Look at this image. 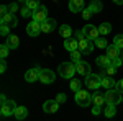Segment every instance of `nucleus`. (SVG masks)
Returning <instances> with one entry per match:
<instances>
[{
  "mask_svg": "<svg viewBox=\"0 0 123 121\" xmlns=\"http://www.w3.org/2000/svg\"><path fill=\"white\" fill-rule=\"evenodd\" d=\"M76 70H77L76 62H62L57 67V74L61 75L62 79H72V75L76 74Z\"/></svg>",
  "mask_w": 123,
  "mask_h": 121,
  "instance_id": "obj_1",
  "label": "nucleus"
},
{
  "mask_svg": "<svg viewBox=\"0 0 123 121\" xmlns=\"http://www.w3.org/2000/svg\"><path fill=\"white\" fill-rule=\"evenodd\" d=\"M122 103V92L118 88H110L105 92V105H118Z\"/></svg>",
  "mask_w": 123,
  "mask_h": 121,
  "instance_id": "obj_2",
  "label": "nucleus"
},
{
  "mask_svg": "<svg viewBox=\"0 0 123 121\" xmlns=\"http://www.w3.org/2000/svg\"><path fill=\"white\" fill-rule=\"evenodd\" d=\"M76 103L79 106H89L92 103V95L89 93V90L80 88L79 92H76Z\"/></svg>",
  "mask_w": 123,
  "mask_h": 121,
  "instance_id": "obj_3",
  "label": "nucleus"
},
{
  "mask_svg": "<svg viewBox=\"0 0 123 121\" xmlns=\"http://www.w3.org/2000/svg\"><path fill=\"white\" fill-rule=\"evenodd\" d=\"M85 87H89V90H97L102 87V77L98 74H89L85 77Z\"/></svg>",
  "mask_w": 123,
  "mask_h": 121,
  "instance_id": "obj_4",
  "label": "nucleus"
},
{
  "mask_svg": "<svg viewBox=\"0 0 123 121\" xmlns=\"http://www.w3.org/2000/svg\"><path fill=\"white\" fill-rule=\"evenodd\" d=\"M82 33H84V36L89 39V41H95L97 38H100V33H98V28L94 26V25H85L84 28H82Z\"/></svg>",
  "mask_w": 123,
  "mask_h": 121,
  "instance_id": "obj_5",
  "label": "nucleus"
},
{
  "mask_svg": "<svg viewBox=\"0 0 123 121\" xmlns=\"http://www.w3.org/2000/svg\"><path fill=\"white\" fill-rule=\"evenodd\" d=\"M44 20H48V8L44 5H39L36 10H33V21L43 23Z\"/></svg>",
  "mask_w": 123,
  "mask_h": 121,
  "instance_id": "obj_6",
  "label": "nucleus"
},
{
  "mask_svg": "<svg viewBox=\"0 0 123 121\" xmlns=\"http://www.w3.org/2000/svg\"><path fill=\"white\" fill-rule=\"evenodd\" d=\"M54 80H56V74L51 69H41V74H39V82L41 84H53Z\"/></svg>",
  "mask_w": 123,
  "mask_h": 121,
  "instance_id": "obj_7",
  "label": "nucleus"
},
{
  "mask_svg": "<svg viewBox=\"0 0 123 121\" xmlns=\"http://www.w3.org/2000/svg\"><path fill=\"white\" fill-rule=\"evenodd\" d=\"M17 106H18V105L15 103V100H8L7 103H3V105H2V108H0L2 116H10V115H15Z\"/></svg>",
  "mask_w": 123,
  "mask_h": 121,
  "instance_id": "obj_8",
  "label": "nucleus"
},
{
  "mask_svg": "<svg viewBox=\"0 0 123 121\" xmlns=\"http://www.w3.org/2000/svg\"><path fill=\"white\" fill-rule=\"evenodd\" d=\"M94 41H89L87 38H82V39H79V51L82 52V54H90L92 51H94Z\"/></svg>",
  "mask_w": 123,
  "mask_h": 121,
  "instance_id": "obj_9",
  "label": "nucleus"
},
{
  "mask_svg": "<svg viewBox=\"0 0 123 121\" xmlns=\"http://www.w3.org/2000/svg\"><path fill=\"white\" fill-rule=\"evenodd\" d=\"M39 74H41V69L36 65V67H33V69H30V70L25 72V80L28 84H33V82L39 80Z\"/></svg>",
  "mask_w": 123,
  "mask_h": 121,
  "instance_id": "obj_10",
  "label": "nucleus"
},
{
  "mask_svg": "<svg viewBox=\"0 0 123 121\" xmlns=\"http://www.w3.org/2000/svg\"><path fill=\"white\" fill-rule=\"evenodd\" d=\"M2 25H7V26H10V28H15L17 25H18V20H17V17L13 15V13H7V15H3L2 17V21H0Z\"/></svg>",
  "mask_w": 123,
  "mask_h": 121,
  "instance_id": "obj_11",
  "label": "nucleus"
},
{
  "mask_svg": "<svg viewBox=\"0 0 123 121\" xmlns=\"http://www.w3.org/2000/svg\"><path fill=\"white\" fill-rule=\"evenodd\" d=\"M43 110H44V113H48V115H53V113H56L57 110H59V103H57L56 100H48V102L43 103Z\"/></svg>",
  "mask_w": 123,
  "mask_h": 121,
  "instance_id": "obj_12",
  "label": "nucleus"
},
{
  "mask_svg": "<svg viewBox=\"0 0 123 121\" xmlns=\"http://www.w3.org/2000/svg\"><path fill=\"white\" fill-rule=\"evenodd\" d=\"M26 33L33 38L38 36L39 33H41V23H38V21H30L28 26H26Z\"/></svg>",
  "mask_w": 123,
  "mask_h": 121,
  "instance_id": "obj_13",
  "label": "nucleus"
},
{
  "mask_svg": "<svg viewBox=\"0 0 123 121\" xmlns=\"http://www.w3.org/2000/svg\"><path fill=\"white\" fill-rule=\"evenodd\" d=\"M76 67H77V74L84 75V77H87V75L90 74V64L85 62V61H79V62H76Z\"/></svg>",
  "mask_w": 123,
  "mask_h": 121,
  "instance_id": "obj_14",
  "label": "nucleus"
},
{
  "mask_svg": "<svg viewBox=\"0 0 123 121\" xmlns=\"http://www.w3.org/2000/svg\"><path fill=\"white\" fill-rule=\"evenodd\" d=\"M85 8V3L84 0H69V10L72 13H79Z\"/></svg>",
  "mask_w": 123,
  "mask_h": 121,
  "instance_id": "obj_15",
  "label": "nucleus"
},
{
  "mask_svg": "<svg viewBox=\"0 0 123 121\" xmlns=\"http://www.w3.org/2000/svg\"><path fill=\"white\" fill-rule=\"evenodd\" d=\"M54 28H56V20L53 18H48L41 23V33H51Z\"/></svg>",
  "mask_w": 123,
  "mask_h": 121,
  "instance_id": "obj_16",
  "label": "nucleus"
},
{
  "mask_svg": "<svg viewBox=\"0 0 123 121\" xmlns=\"http://www.w3.org/2000/svg\"><path fill=\"white\" fill-rule=\"evenodd\" d=\"M64 47H66L69 52H72V51H77L79 49V41H77L76 38H69L64 41Z\"/></svg>",
  "mask_w": 123,
  "mask_h": 121,
  "instance_id": "obj_17",
  "label": "nucleus"
},
{
  "mask_svg": "<svg viewBox=\"0 0 123 121\" xmlns=\"http://www.w3.org/2000/svg\"><path fill=\"white\" fill-rule=\"evenodd\" d=\"M105 51H107V56L110 57V59L120 57V52H122V51H120V47H118V46H115V44H110V46L107 47Z\"/></svg>",
  "mask_w": 123,
  "mask_h": 121,
  "instance_id": "obj_18",
  "label": "nucleus"
},
{
  "mask_svg": "<svg viewBox=\"0 0 123 121\" xmlns=\"http://www.w3.org/2000/svg\"><path fill=\"white\" fill-rule=\"evenodd\" d=\"M15 118L18 121H23L26 116H28V110H26V106H17V110H15V115H13Z\"/></svg>",
  "mask_w": 123,
  "mask_h": 121,
  "instance_id": "obj_19",
  "label": "nucleus"
},
{
  "mask_svg": "<svg viewBox=\"0 0 123 121\" xmlns=\"http://www.w3.org/2000/svg\"><path fill=\"white\" fill-rule=\"evenodd\" d=\"M95 62H97V65H98V67L105 69V67H108V65L112 64V59L105 54V56H98L97 59H95Z\"/></svg>",
  "mask_w": 123,
  "mask_h": 121,
  "instance_id": "obj_20",
  "label": "nucleus"
},
{
  "mask_svg": "<svg viewBox=\"0 0 123 121\" xmlns=\"http://www.w3.org/2000/svg\"><path fill=\"white\" fill-rule=\"evenodd\" d=\"M87 8L90 10L92 13H100L102 8H104V5H102V2H100V0H92V2L89 3V7H87Z\"/></svg>",
  "mask_w": 123,
  "mask_h": 121,
  "instance_id": "obj_21",
  "label": "nucleus"
},
{
  "mask_svg": "<svg viewBox=\"0 0 123 121\" xmlns=\"http://www.w3.org/2000/svg\"><path fill=\"white\" fill-rule=\"evenodd\" d=\"M7 46H8L10 49H17V47L20 46V38L17 36V35H10V36L7 38Z\"/></svg>",
  "mask_w": 123,
  "mask_h": 121,
  "instance_id": "obj_22",
  "label": "nucleus"
},
{
  "mask_svg": "<svg viewBox=\"0 0 123 121\" xmlns=\"http://www.w3.org/2000/svg\"><path fill=\"white\" fill-rule=\"evenodd\" d=\"M102 87H104V88H107V90H110V88H115V87H117V84H115V80L112 79V77L105 75V77H102Z\"/></svg>",
  "mask_w": 123,
  "mask_h": 121,
  "instance_id": "obj_23",
  "label": "nucleus"
},
{
  "mask_svg": "<svg viewBox=\"0 0 123 121\" xmlns=\"http://www.w3.org/2000/svg\"><path fill=\"white\" fill-rule=\"evenodd\" d=\"M59 35L64 38V39H69L71 35H72V28H71L69 25H62V26L59 28Z\"/></svg>",
  "mask_w": 123,
  "mask_h": 121,
  "instance_id": "obj_24",
  "label": "nucleus"
},
{
  "mask_svg": "<svg viewBox=\"0 0 123 121\" xmlns=\"http://www.w3.org/2000/svg\"><path fill=\"white\" fill-rule=\"evenodd\" d=\"M104 115L107 116V118L115 116V115H117V105H107L105 110H104Z\"/></svg>",
  "mask_w": 123,
  "mask_h": 121,
  "instance_id": "obj_25",
  "label": "nucleus"
},
{
  "mask_svg": "<svg viewBox=\"0 0 123 121\" xmlns=\"http://www.w3.org/2000/svg\"><path fill=\"white\" fill-rule=\"evenodd\" d=\"M92 103L102 106L105 103V95H102V93H94V95H92Z\"/></svg>",
  "mask_w": 123,
  "mask_h": 121,
  "instance_id": "obj_26",
  "label": "nucleus"
},
{
  "mask_svg": "<svg viewBox=\"0 0 123 121\" xmlns=\"http://www.w3.org/2000/svg\"><path fill=\"white\" fill-rule=\"evenodd\" d=\"M110 31H112V25H110V23H102V25L98 26V33H100V36L108 35Z\"/></svg>",
  "mask_w": 123,
  "mask_h": 121,
  "instance_id": "obj_27",
  "label": "nucleus"
},
{
  "mask_svg": "<svg viewBox=\"0 0 123 121\" xmlns=\"http://www.w3.org/2000/svg\"><path fill=\"white\" fill-rule=\"evenodd\" d=\"M94 43H95V46H97V47H100V49H107V47H108V43H107V39H105L104 36L97 38Z\"/></svg>",
  "mask_w": 123,
  "mask_h": 121,
  "instance_id": "obj_28",
  "label": "nucleus"
},
{
  "mask_svg": "<svg viewBox=\"0 0 123 121\" xmlns=\"http://www.w3.org/2000/svg\"><path fill=\"white\" fill-rule=\"evenodd\" d=\"M20 13H21V17L23 18H28V17H33V10H30L26 5L23 7V8H20Z\"/></svg>",
  "mask_w": 123,
  "mask_h": 121,
  "instance_id": "obj_29",
  "label": "nucleus"
},
{
  "mask_svg": "<svg viewBox=\"0 0 123 121\" xmlns=\"http://www.w3.org/2000/svg\"><path fill=\"white\" fill-rule=\"evenodd\" d=\"M39 5H41L39 0H26V7H28L30 10H36Z\"/></svg>",
  "mask_w": 123,
  "mask_h": 121,
  "instance_id": "obj_30",
  "label": "nucleus"
},
{
  "mask_svg": "<svg viewBox=\"0 0 123 121\" xmlns=\"http://www.w3.org/2000/svg\"><path fill=\"white\" fill-rule=\"evenodd\" d=\"M80 85H82V84H80V80H71V90H72L74 93L79 92V90L82 88Z\"/></svg>",
  "mask_w": 123,
  "mask_h": 121,
  "instance_id": "obj_31",
  "label": "nucleus"
},
{
  "mask_svg": "<svg viewBox=\"0 0 123 121\" xmlns=\"http://www.w3.org/2000/svg\"><path fill=\"white\" fill-rule=\"evenodd\" d=\"M113 44H115V46H118L120 49H123V35H117V36H115Z\"/></svg>",
  "mask_w": 123,
  "mask_h": 121,
  "instance_id": "obj_32",
  "label": "nucleus"
},
{
  "mask_svg": "<svg viewBox=\"0 0 123 121\" xmlns=\"http://www.w3.org/2000/svg\"><path fill=\"white\" fill-rule=\"evenodd\" d=\"M80 54H82V52H80L79 49H77V51H72V52H71V61H72V62H79V61H80Z\"/></svg>",
  "mask_w": 123,
  "mask_h": 121,
  "instance_id": "obj_33",
  "label": "nucleus"
},
{
  "mask_svg": "<svg viewBox=\"0 0 123 121\" xmlns=\"http://www.w3.org/2000/svg\"><path fill=\"white\" fill-rule=\"evenodd\" d=\"M8 51H10V47L7 44H2L0 46V56H2V59H5V57L8 56Z\"/></svg>",
  "mask_w": 123,
  "mask_h": 121,
  "instance_id": "obj_34",
  "label": "nucleus"
},
{
  "mask_svg": "<svg viewBox=\"0 0 123 121\" xmlns=\"http://www.w3.org/2000/svg\"><path fill=\"white\" fill-rule=\"evenodd\" d=\"M104 70H105V75H108V77H112V75H113L115 72H117V67H113V65L110 64L108 67H105Z\"/></svg>",
  "mask_w": 123,
  "mask_h": 121,
  "instance_id": "obj_35",
  "label": "nucleus"
},
{
  "mask_svg": "<svg viewBox=\"0 0 123 121\" xmlns=\"http://www.w3.org/2000/svg\"><path fill=\"white\" fill-rule=\"evenodd\" d=\"M0 35L8 38V36H10V26H7V25H2V26H0Z\"/></svg>",
  "mask_w": 123,
  "mask_h": 121,
  "instance_id": "obj_36",
  "label": "nucleus"
},
{
  "mask_svg": "<svg viewBox=\"0 0 123 121\" xmlns=\"http://www.w3.org/2000/svg\"><path fill=\"white\" fill-rule=\"evenodd\" d=\"M66 98H67V97H66V93H57L54 100H56L57 103H64V102H66Z\"/></svg>",
  "mask_w": 123,
  "mask_h": 121,
  "instance_id": "obj_37",
  "label": "nucleus"
},
{
  "mask_svg": "<svg viewBox=\"0 0 123 121\" xmlns=\"http://www.w3.org/2000/svg\"><path fill=\"white\" fill-rule=\"evenodd\" d=\"M92 15H94V13H92L89 8H84V10H82V18H84V20H89Z\"/></svg>",
  "mask_w": 123,
  "mask_h": 121,
  "instance_id": "obj_38",
  "label": "nucleus"
},
{
  "mask_svg": "<svg viewBox=\"0 0 123 121\" xmlns=\"http://www.w3.org/2000/svg\"><path fill=\"white\" fill-rule=\"evenodd\" d=\"M122 64H123L122 57H115V59H112V65H113V67H117V69H118Z\"/></svg>",
  "mask_w": 123,
  "mask_h": 121,
  "instance_id": "obj_39",
  "label": "nucleus"
},
{
  "mask_svg": "<svg viewBox=\"0 0 123 121\" xmlns=\"http://www.w3.org/2000/svg\"><path fill=\"white\" fill-rule=\"evenodd\" d=\"M100 113H102V106H100V105H94V106H92V115L97 116V115H100Z\"/></svg>",
  "mask_w": 123,
  "mask_h": 121,
  "instance_id": "obj_40",
  "label": "nucleus"
},
{
  "mask_svg": "<svg viewBox=\"0 0 123 121\" xmlns=\"http://www.w3.org/2000/svg\"><path fill=\"white\" fill-rule=\"evenodd\" d=\"M8 12H10V10H8V5H2V7H0V13H2V17H3V15H7Z\"/></svg>",
  "mask_w": 123,
  "mask_h": 121,
  "instance_id": "obj_41",
  "label": "nucleus"
},
{
  "mask_svg": "<svg viewBox=\"0 0 123 121\" xmlns=\"http://www.w3.org/2000/svg\"><path fill=\"white\" fill-rule=\"evenodd\" d=\"M8 10H10V13H15V12L18 10V5H17V3H10V5H8Z\"/></svg>",
  "mask_w": 123,
  "mask_h": 121,
  "instance_id": "obj_42",
  "label": "nucleus"
},
{
  "mask_svg": "<svg viewBox=\"0 0 123 121\" xmlns=\"http://www.w3.org/2000/svg\"><path fill=\"white\" fill-rule=\"evenodd\" d=\"M5 70H7V62H5V61H2V62H0V72L3 74Z\"/></svg>",
  "mask_w": 123,
  "mask_h": 121,
  "instance_id": "obj_43",
  "label": "nucleus"
},
{
  "mask_svg": "<svg viewBox=\"0 0 123 121\" xmlns=\"http://www.w3.org/2000/svg\"><path fill=\"white\" fill-rule=\"evenodd\" d=\"M115 88H118L120 92H123V79H122V80H118V82H117V87H115Z\"/></svg>",
  "mask_w": 123,
  "mask_h": 121,
  "instance_id": "obj_44",
  "label": "nucleus"
},
{
  "mask_svg": "<svg viewBox=\"0 0 123 121\" xmlns=\"http://www.w3.org/2000/svg\"><path fill=\"white\" fill-rule=\"evenodd\" d=\"M82 38H85L84 33H82V31H76V39H77V41H79V39H82Z\"/></svg>",
  "mask_w": 123,
  "mask_h": 121,
  "instance_id": "obj_45",
  "label": "nucleus"
},
{
  "mask_svg": "<svg viewBox=\"0 0 123 121\" xmlns=\"http://www.w3.org/2000/svg\"><path fill=\"white\" fill-rule=\"evenodd\" d=\"M0 102H2V105H3V103H7L8 100H7V97H5V95H2V97H0Z\"/></svg>",
  "mask_w": 123,
  "mask_h": 121,
  "instance_id": "obj_46",
  "label": "nucleus"
},
{
  "mask_svg": "<svg viewBox=\"0 0 123 121\" xmlns=\"http://www.w3.org/2000/svg\"><path fill=\"white\" fill-rule=\"evenodd\" d=\"M115 3H118V5H123V0H113Z\"/></svg>",
  "mask_w": 123,
  "mask_h": 121,
  "instance_id": "obj_47",
  "label": "nucleus"
},
{
  "mask_svg": "<svg viewBox=\"0 0 123 121\" xmlns=\"http://www.w3.org/2000/svg\"><path fill=\"white\" fill-rule=\"evenodd\" d=\"M120 57H122V61H123V49H122V52H120Z\"/></svg>",
  "mask_w": 123,
  "mask_h": 121,
  "instance_id": "obj_48",
  "label": "nucleus"
},
{
  "mask_svg": "<svg viewBox=\"0 0 123 121\" xmlns=\"http://www.w3.org/2000/svg\"><path fill=\"white\" fill-rule=\"evenodd\" d=\"M18 2H25V3H26V0H18Z\"/></svg>",
  "mask_w": 123,
  "mask_h": 121,
  "instance_id": "obj_49",
  "label": "nucleus"
},
{
  "mask_svg": "<svg viewBox=\"0 0 123 121\" xmlns=\"http://www.w3.org/2000/svg\"><path fill=\"white\" fill-rule=\"evenodd\" d=\"M122 103H123V95H122Z\"/></svg>",
  "mask_w": 123,
  "mask_h": 121,
  "instance_id": "obj_50",
  "label": "nucleus"
}]
</instances>
